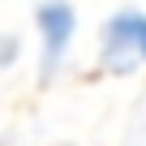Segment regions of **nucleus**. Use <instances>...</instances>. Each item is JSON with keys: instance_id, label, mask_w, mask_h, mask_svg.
Segmentation results:
<instances>
[{"instance_id": "f257e3e1", "label": "nucleus", "mask_w": 146, "mask_h": 146, "mask_svg": "<svg viewBox=\"0 0 146 146\" xmlns=\"http://www.w3.org/2000/svg\"><path fill=\"white\" fill-rule=\"evenodd\" d=\"M30 22H35V47H39V78L52 82L78 47V26H82L78 5L73 0H39Z\"/></svg>"}, {"instance_id": "f03ea898", "label": "nucleus", "mask_w": 146, "mask_h": 146, "mask_svg": "<svg viewBox=\"0 0 146 146\" xmlns=\"http://www.w3.org/2000/svg\"><path fill=\"white\" fill-rule=\"evenodd\" d=\"M99 69L112 78L146 69V13L142 9H116L99 26Z\"/></svg>"}, {"instance_id": "7ed1b4c3", "label": "nucleus", "mask_w": 146, "mask_h": 146, "mask_svg": "<svg viewBox=\"0 0 146 146\" xmlns=\"http://www.w3.org/2000/svg\"><path fill=\"white\" fill-rule=\"evenodd\" d=\"M13 60H17V39L0 30V69H5V64H13Z\"/></svg>"}]
</instances>
